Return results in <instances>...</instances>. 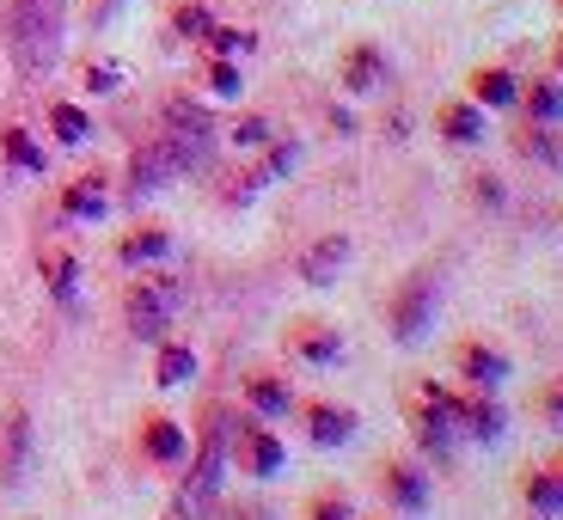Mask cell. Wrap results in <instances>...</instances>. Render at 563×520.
Returning a JSON list of instances; mask_svg holds the SVG:
<instances>
[{"mask_svg": "<svg viewBox=\"0 0 563 520\" xmlns=\"http://www.w3.org/2000/svg\"><path fill=\"white\" fill-rule=\"evenodd\" d=\"M227 441H233V410L227 405H209L202 410V435H197V460H190V478L178 484L172 496V520H202L221 496V478H227Z\"/></svg>", "mask_w": 563, "mask_h": 520, "instance_id": "cell-1", "label": "cell"}, {"mask_svg": "<svg viewBox=\"0 0 563 520\" xmlns=\"http://www.w3.org/2000/svg\"><path fill=\"white\" fill-rule=\"evenodd\" d=\"M62 31H68V0H13L7 7V43H13L19 74H31V80L56 74Z\"/></svg>", "mask_w": 563, "mask_h": 520, "instance_id": "cell-2", "label": "cell"}, {"mask_svg": "<svg viewBox=\"0 0 563 520\" xmlns=\"http://www.w3.org/2000/svg\"><path fill=\"white\" fill-rule=\"evenodd\" d=\"M386 331H393L398 350H417V343H429V331H435L441 319V269L435 264H417L405 269V276L386 288Z\"/></svg>", "mask_w": 563, "mask_h": 520, "instance_id": "cell-3", "label": "cell"}, {"mask_svg": "<svg viewBox=\"0 0 563 520\" xmlns=\"http://www.w3.org/2000/svg\"><path fill=\"white\" fill-rule=\"evenodd\" d=\"M184 307V288H178V276H135L123 288V324H129V338H141V343H166V331H172V312Z\"/></svg>", "mask_w": 563, "mask_h": 520, "instance_id": "cell-4", "label": "cell"}, {"mask_svg": "<svg viewBox=\"0 0 563 520\" xmlns=\"http://www.w3.org/2000/svg\"><path fill=\"white\" fill-rule=\"evenodd\" d=\"M374 490H380L386 508H398V515H422L429 496H435V478H429V465L410 460V453H380V465H374Z\"/></svg>", "mask_w": 563, "mask_h": 520, "instance_id": "cell-5", "label": "cell"}, {"mask_svg": "<svg viewBox=\"0 0 563 520\" xmlns=\"http://www.w3.org/2000/svg\"><path fill=\"white\" fill-rule=\"evenodd\" d=\"M227 460H240L245 478H276L282 465H288V447H282V435L269 429L264 417H233V441H227Z\"/></svg>", "mask_w": 563, "mask_h": 520, "instance_id": "cell-6", "label": "cell"}, {"mask_svg": "<svg viewBox=\"0 0 563 520\" xmlns=\"http://www.w3.org/2000/svg\"><path fill=\"white\" fill-rule=\"evenodd\" d=\"M386 80H393V56L374 37H350L338 49V86L350 99H374V92H386Z\"/></svg>", "mask_w": 563, "mask_h": 520, "instance_id": "cell-7", "label": "cell"}, {"mask_svg": "<svg viewBox=\"0 0 563 520\" xmlns=\"http://www.w3.org/2000/svg\"><path fill=\"white\" fill-rule=\"evenodd\" d=\"M282 350L295 355V362L307 367H338L343 355H350V343H343V331L331 319H312V312H300V319L282 324Z\"/></svg>", "mask_w": 563, "mask_h": 520, "instance_id": "cell-8", "label": "cell"}, {"mask_svg": "<svg viewBox=\"0 0 563 520\" xmlns=\"http://www.w3.org/2000/svg\"><path fill=\"white\" fill-rule=\"evenodd\" d=\"M508 374H515V362H508L503 343H490V338H460V343H453V380H460V386L503 392Z\"/></svg>", "mask_w": 563, "mask_h": 520, "instance_id": "cell-9", "label": "cell"}, {"mask_svg": "<svg viewBox=\"0 0 563 520\" xmlns=\"http://www.w3.org/2000/svg\"><path fill=\"white\" fill-rule=\"evenodd\" d=\"M295 417H300V429H307L312 447H350L355 429H362L355 405H338V398H300Z\"/></svg>", "mask_w": 563, "mask_h": 520, "instance_id": "cell-10", "label": "cell"}, {"mask_svg": "<svg viewBox=\"0 0 563 520\" xmlns=\"http://www.w3.org/2000/svg\"><path fill=\"white\" fill-rule=\"evenodd\" d=\"M405 422H410V447L422 453V465H441L448 472L453 453H460V429L448 417H435L422 398H405Z\"/></svg>", "mask_w": 563, "mask_h": 520, "instance_id": "cell-11", "label": "cell"}, {"mask_svg": "<svg viewBox=\"0 0 563 520\" xmlns=\"http://www.w3.org/2000/svg\"><path fill=\"white\" fill-rule=\"evenodd\" d=\"M350 257H355L350 233H312V240L300 245L295 269H300V281H307V288H338V276L350 269Z\"/></svg>", "mask_w": 563, "mask_h": 520, "instance_id": "cell-12", "label": "cell"}, {"mask_svg": "<svg viewBox=\"0 0 563 520\" xmlns=\"http://www.w3.org/2000/svg\"><path fill=\"white\" fill-rule=\"evenodd\" d=\"M172 178H184V159H178V147H172V135L141 141L135 154H129V197H154Z\"/></svg>", "mask_w": 563, "mask_h": 520, "instance_id": "cell-13", "label": "cell"}, {"mask_svg": "<svg viewBox=\"0 0 563 520\" xmlns=\"http://www.w3.org/2000/svg\"><path fill=\"white\" fill-rule=\"evenodd\" d=\"M453 429L460 435H472V441H503V429H508V410H503V398L496 392H478V386H465L460 392V410H453Z\"/></svg>", "mask_w": 563, "mask_h": 520, "instance_id": "cell-14", "label": "cell"}, {"mask_svg": "<svg viewBox=\"0 0 563 520\" xmlns=\"http://www.w3.org/2000/svg\"><path fill=\"white\" fill-rule=\"evenodd\" d=\"M515 496H521V508L533 520H563V472L558 465H527L521 478H515Z\"/></svg>", "mask_w": 563, "mask_h": 520, "instance_id": "cell-15", "label": "cell"}, {"mask_svg": "<svg viewBox=\"0 0 563 520\" xmlns=\"http://www.w3.org/2000/svg\"><path fill=\"white\" fill-rule=\"evenodd\" d=\"M240 392H245V405H252V417H264V422H276V417H295V386L282 380L276 367H252L240 380Z\"/></svg>", "mask_w": 563, "mask_h": 520, "instance_id": "cell-16", "label": "cell"}, {"mask_svg": "<svg viewBox=\"0 0 563 520\" xmlns=\"http://www.w3.org/2000/svg\"><path fill=\"white\" fill-rule=\"evenodd\" d=\"M515 92H521V74L503 68V62H478L465 74V99L478 111H515Z\"/></svg>", "mask_w": 563, "mask_h": 520, "instance_id": "cell-17", "label": "cell"}, {"mask_svg": "<svg viewBox=\"0 0 563 520\" xmlns=\"http://www.w3.org/2000/svg\"><path fill=\"white\" fill-rule=\"evenodd\" d=\"M515 111L527 123H558L563 129V80L558 74H527L521 92H515Z\"/></svg>", "mask_w": 563, "mask_h": 520, "instance_id": "cell-18", "label": "cell"}, {"mask_svg": "<svg viewBox=\"0 0 563 520\" xmlns=\"http://www.w3.org/2000/svg\"><path fill=\"white\" fill-rule=\"evenodd\" d=\"M435 135L448 141V147H478L484 141V111L465 99V92L460 99H441L435 104Z\"/></svg>", "mask_w": 563, "mask_h": 520, "instance_id": "cell-19", "label": "cell"}, {"mask_svg": "<svg viewBox=\"0 0 563 520\" xmlns=\"http://www.w3.org/2000/svg\"><path fill=\"white\" fill-rule=\"evenodd\" d=\"M508 147L521 159H533V166L545 172H563V129L558 123H521V129H508Z\"/></svg>", "mask_w": 563, "mask_h": 520, "instance_id": "cell-20", "label": "cell"}, {"mask_svg": "<svg viewBox=\"0 0 563 520\" xmlns=\"http://www.w3.org/2000/svg\"><path fill=\"white\" fill-rule=\"evenodd\" d=\"M56 209H62V221H104V209H111V190H104L99 172H86V178L62 184Z\"/></svg>", "mask_w": 563, "mask_h": 520, "instance_id": "cell-21", "label": "cell"}, {"mask_svg": "<svg viewBox=\"0 0 563 520\" xmlns=\"http://www.w3.org/2000/svg\"><path fill=\"white\" fill-rule=\"evenodd\" d=\"M31 478V417L25 410H7V447H0V484L19 490Z\"/></svg>", "mask_w": 563, "mask_h": 520, "instance_id": "cell-22", "label": "cell"}, {"mask_svg": "<svg viewBox=\"0 0 563 520\" xmlns=\"http://www.w3.org/2000/svg\"><path fill=\"white\" fill-rule=\"evenodd\" d=\"M141 453L154 465H178L190 453V435H184L172 417H141Z\"/></svg>", "mask_w": 563, "mask_h": 520, "instance_id": "cell-23", "label": "cell"}, {"mask_svg": "<svg viewBox=\"0 0 563 520\" xmlns=\"http://www.w3.org/2000/svg\"><path fill=\"white\" fill-rule=\"evenodd\" d=\"M159 123H166V135H214L209 104L190 99V92H166V104H159Z\"/></svg>", "mask_w": 563, "mask_h": 520, "instance_id": "cell-24", "label": "cell"}, {"mask_svg": "<svg viewBox=\"0 0 563 520\" xmlns=\"http://www.w3.org/2000/svg\"><path fill=\"white\" fill-rule=\"evenodd\" d=\"M166 252H172V233H166V226H154V221H147V226H129L123 240H117V257H123L129 269H141V264H159Z\"/></svg>", "mask_w": 563, "mask_h": 520, "instance_id": "cell-25", "label": "cell"}, {"mask_svg": "<svg viewBox=\"0 0 563 520\" xmlns=\"http://www.w3.org/2000/svg\"><path fill=\"white\" fill-rule=\"evenodd\" d=\"M257 154H264V166H257V172H245V184H252V197L264 190V184L288 178V172L300 166V141H295V135H276L269 147H257Z\"/></svg>", "mask_w": 563, "mask_h": 520, "instance_id": "cell-26", "label": "cell"}, {"mask_svg": "<svg viewBox=\"0 0 563 520\" xmlns=\"http://www.w3.org/2000/svg\"><path fill=\"white\" fill-rule=\"evenodd\" d=\"M190 380H197V350L166 338L154 355V386H190Z\"/></svg>", "mask_w": 563, "mask_h": 520, "instance_id": "cell-27", "label": "cell"}, {"mask_svg": "<svg viewBox=\"0 0 563 520\" xmlns=\"http://www.w3.org/2000/svg\"><path fill=\"white\" fill-rule=\"evenodd\" d=\"M0 147H7V159H13L19 172H31V178H37V172H49V154H43V141L31 135V129L7 123V129H0Z\"/></svg>", "mask_w": 563, "mask_h": 520, "instance_id": "cell-28", "label": "cell"}, {"mask_svg": "<svg viewBox=\"0 0 563 520\" xmlns=\"http://www.w3.org/2000/svg\"><path fill=\"white\" fill-rule=\"evenodd\" d=\"M49 135H56L62 147H86V135H92V117H86L80 104H68V99H49Z\"/></svg>", "mask_w": 563, "mask_h": 520, "instance_id": "cell-29", "label": "cell"}, {"mask_svg": "<svg viewBox=\"0 0 563 520\" xmlns=\"http://www.w3.org/2000/svg\"><path fill=\"white\" fill-rule=\"evenodd\" d=\"M37 269H43V281H49V295L74 300V288H80V257H74V252H43Z\"/></svg>", "mask_w": 563, "mask_h": 520, "instance_id": "cell-30", "label": "cell"}, {"mask_svg": "<svg viewBox=\"0 0 563 520\" xmlns=\"http://www.w3.org/2000/svg\"><path fill=\"white\" fill-rule=\"evenodd\" d=\"M300 520H355V502H350V490H338V484H324V490H312V496H307Z\"/></svg>", "mask_w": 563, "mask_h": 520, "instance_id": "cell-31", "label": "cell"}, {"mask_svg": "<svg viewBox=\"0 0 563 520\" xmlns=\"http://www.w3.org/2000/svg\"><path fill=\"white\" fill-rule=\"evenodd\" d=\"M202 86H209L214 99H240V92H245V74H240V62L209 56V62H202Z\"/></svg>", "mask_w": 563, "mask_h": 520, "instance_id": "cell-32", "label": "cell"}, {"mask_svg": "<svg viewBox=\"0 0 563 520\" xmlns=\"http://www.w3.org/2000/svg\"><path fill=\"white\" fill-rule=\"evenodd\" d=\"M172 31H178L184 43H202L214 31V13L202 7V0H178V7H172Z\"/></svg>", "mask_w": 563, "mask_h": 520, "instance_id": "cell-33", "label": "cell"}, {"mask_svg": "<svg viewBox=\"0 0 563 520\" xmlns=\"http://www.w3.org/2000/svg\"><path fill=\"white\" fill-rule=\"evenodd\" d=\"M202 49H209V56L240 62V56H252V49H257V37H252V31H240V25H214L209 37H202Z\"/></svg>", "mask_w": 563, "mask_h": 520, "instance_id": "cell-34", "label": "cell"}, {"mask_svg": "<svg viewBox=\"0 0 563 520\" xmlns=\"http://www.w3.org/2000/svg\"><path fill=\"white\" fill-rule=\"evenodd\" d=\"M465 202H472V209H508V184L496 178V172H472V178H465Z\"/></svg>", "mask_w": 563, "mask_h": 520, "instance_id": "cell-35", "label": "cell"}, {"mask_svg": "<svg viewBox=\"0 0 563 520\" xmlns=\"http://www.w3.org/2000/svg\"><path fill=\"white\" fill-rule=\"evenodd\" d=\"M227 141H233V147H240V154H257V147H269V141H276V129H269V117L245 111L240 123L227 129Z\"/></svg>", "mask_w": 563, "mask_h": 520, "instance_id": "cell-36", "label": "cell"}, {"mask_svg": "<svg viewBox=\"0 0 563 520\" xmlns=\"http://www.w3.org/2000/svg\"><path fill=\"white\" fill-rule=\"evenodd\" d=\"M86 92H123V62H86Z\"/></svg>", "mask_w": 563, "mask_h": 520, "instance_id": "cell-37", "label": "cell"}, {"mask_svg": "<svg viewBox=\"0 0 563 520\" xmlns=\"http://www.w3.org/2000/svg\"><path fill=\"white\" fill-rule=\"evenodd\" d=\"M533 410L551 422V429H563V374H551L545 386H539V398H533Z\"/></svg>", "mask_w": 563, "mask_h": 520, "instance_id": "cell-38", "label": "cell"}, {"mask_svg": "<svg viewBox=\"0 0 563 520\" xmlns=\"http://www.w3.org/2000/svg\"><path fill=\"white\" fill-rule=\"evenodd\" d=\"M324 117H331V129H338V135H355V117L343 111V104H331V111H324Z\"/></svg>", "mask_w": 563, "mask_h": 520, "instance_id": "cell-39", "label": "cell"}, {"mask_svg": "<svg viewBox=\"0 0 563 520\" xmlns=\"http://www.w3.org/2000/svg\"><path fill=\"white\" fill-rule=\"evenodd\" d=\"M545 74H558V80H563V25L551 31V68Z\"/></svg>", "mask_w": 563, "mask_h": 520, "instance_id": "cell-40", "label": "cell"}, {"mask_svg": "<svg viewBox=\"0 0 563 520\" xmlns=\"http://www.w3.org/2000/svg\"><path fill=\"white\" fill-rule=\"evenodd\" d=\"M221 520H269V515H264V508H227Z\"/></svg>", "mask_w": 563, "mask_h": 520, "instance_id": "cell-41", "label": "cell"}, {"mask_svg": "<svg viewBox=\"0 0 563 520\" xmlns=\"http://www.w3.org/2000/svg\"><path fill=\"white\" fill-rule=\"evenodd\" d=\"M551 465H558V472H563V453H551Z\"/></svg>", "mask_w": 563, "mask_h": 520, "instance_id": "cell-42", "label": "cell"}, {"mask_svg": "<svg viewBox=\"0 0 563 520\" xmlns=\"http://www.w3.org/2000/svg\"><path fill=\"white\" fill-rule=\"evenodd\" d=\"M355 520H374V515H355Z\"/></svg>", "mask_w": 563, "mask_h": 520, "instance_id": "cell-43", "label": "cell"}, {"mask_svg": "<svg viewBox=\"0 0 563 520\" xmlns=\"http://www.w3.org/2000/svg\"><path fill=\"white\" fill-rule=\"evenodd\" d=\"M558 13H563V0H558Z\"/></svg>", "mask_w": 563, "mask_h": 520, "instance_id": "cell-44", "label": "cell"}]
</instances>
